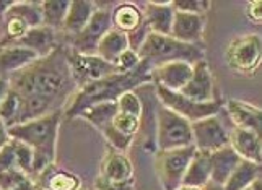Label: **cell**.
I'll return each mask as SVG.
<instances>
[{"label": "cell", "mask_w": 262, "mask_h": 190, "mask_svg": "<svg viewBox=\"0 0 262 190\" xmlns=\"http://www.w3.org/2000/svg\"><path fill=\"white\" fill-rule=\"evenodd\" d=\"M117 114V104L110 101V103H98L83 109L78 115L92 122L99 132H103L107 125L113 124L114 115Z\"/></svg>", "instance_id": "cell-27"}, {"label": "cell", "mask_w": 262, "mask_h": 190, "mask_svg": "<svg viewBox=\"0 0 262 190\" xmlns=\"http://www.w3.org/2000/svg\"><path fill=\"white\" fill-rule=\"evenodd\" d=\"M113 125L121 133H125V135H130V137H134V135L137 133V130L140 129V117H135V115L124 114V112L117 111V114L114 115V119H113Z\"/></svg>", "instance_id": "cell-34"}, {"label": "cell", "mask_w": 262, "mask_h": 190, "mask_svg": "<svg viewBox=\"0 0 262 190\" xmlns=\"http://www.w3.org/2000/svg\"><path fill=\"white\" fill-rule=\"evenodd\" d=\"M151 65L147 60H140V63L134 70L125 72V74H114L96 83L88 85L74 94L70 103L66 107L67 117H77L80 112L86 107L98 104V103H116L117 98L125 91H132L134 86H139L140 83L147 80H151L150 77Z\"/></svg>", "instance_id": "cell-3"}, {"label": "cell", "mask_w": 262, "mask_h": 190, "mask_svg": "<svg viewBox=\"0 0 262 190\" xmlns=\"http://www.w3.org/2000/svg\"><path fill=\"white\" fill-rule=\"evenodd\" d=\"M140 60H147L151 67L161 65L168 62H187L194 63L205 60V52L195 44H186L171 36H161L155 33H148L140 49L137 51Z\"/></svg>", "instance_id": "cell-4"}, {"label": "cell", "mask_w": 262, "mask_h": 190, "mask_svg": "<svg viewBox=\"0 0 262 190\" xmlns=\"http://www.w3.org/2000/svg\"><path fill=\"white\" fill-rule=\"evenodd\" d=\"M204 25H205V20H204L202 15L174 12L169 36L173 39L181 41V42L195 44V46H197V42L202 39Z\"/></svg>", "instance_id": "cell-14"}, {"label": "cell", "mask_w": 262, "mask_h": 190, "mask_svg": "<svg viewBox=\"0 0 262 190\" xmlns=\"http://www.w3.org/2000/svg\"><path fill=\"white\" fill-rule=\"evenodd\" d=\"M110 30H113L111 13L107 10H96L85 28L74 38L72 51L77 54H85V56H95L99 41Z\"/></svg>", "instance_id": "cell-11"}, {"label": "cell", "mask_w": 262, "mask_h": 190, "mask_svg": "<svg viewBox=\"0 0 262 190\" xmlns=\"http://www.w3.org/2000/svg\"><path fill=\"white\" fill-rule=\"evenodd\" d=\"M69 7H70V0H46V2H41L42 25L52 30L62 28L69 12Z\"/></svg>", "instance_id": "cell-28"}, {"label": "cell", "mask_w": 262, "mask_h": 190, "mask_svg": "<svg viewBox=\"0 0 262 190\" xmlns=\"http://www.w3.org/2000/svg\"><path fill=\"white\" fill-rule=\"evenodd\" d=\"M178 190H201V188H197V187H186V185H181Z\"/></svg>", "instance_id": "cell-45"}, {"label": "cell", "mask_w": 262, "mask_h": 190, "mask_svg": "<svg viewBox=\"0 0 262 190\" xmlns=\"http://www.w3.org/2000/svg\"><path fill=\"white\" fill-rule=\"evenodd\" d=\"M260 174H262L260 164H256V162H252V161L241 159V162L234 168L228 180L223 184V188L225 190H245L254 182L256 179H259Z\"/></svg>", "instance_id": "cell-25"}, {"label": "cell", "mask_w": 262, "mask_h": 190, "mask_svg": "<svg viewBox=\"0 0 262 190\" xmlns=\"http://www.w3.org/2000/svg\"><path fill=\"white\" fill-rule=\"evenodd\" d=\"M248 16L254 23H260V20H262V4L259 2V0L249 4V7H248Z\"/></svg>", "instance_id": "cell-39"}, {"label": "cell", "mask_w": 262, "mask_h": 190, "mask_svg": "<svg viewBox=\"0 0 262 190\" xmlns=\"http://www.w3.org/2000/svg\"><path fill=\"white\" fill-rule=\"evenodd\" d=\"M230 147L238 153V156L241 159L252 161V162H256V164H260L262 162L260 135L256 132L234 127L230 132Z\"/></svg>", "instance_id": "cell-15"}, {"label": "cell", "mask_w": 262, "mask_h": 190, "mask_svg": "<svg viewBox=\"0 0 262 190\" xmlns=\"http://www.w3.org/2000/svg\"><path fill=\"white\" fill-rule=\"evenodd\" d=\"M8 83L20 98L16 125L62 111V106L78 89L62 48H56L48 56L12 74Z\"/></svg>", "instance_id": "cell-1"}, {"label": "cell", "mask_w": 262, "mask_h": 190, "mask_svg": "<svg viewBox=\"0 0 262 190\" xmlns=\"http://www.w3.org/2000/svg\"><path fill=\"white\" fill-rule=\"evenodd\" d=\"M117 111L124 112V114H130L135 117H140L142 115V103L139 96L135 94L134 91H125L122 93L119 98H117Z\"/></svg>", "instance_id": "cell-33"}, {"label": "cell", "mask_w": 262, "mask_h": 190, "mask_svg": "<svg viewBox=\"0 0 262 190\" xmlns=\"http://www.w3.org/2000/svg\"><path fill=\"white\" fill-rule=\"evenodd\" d=\"M207 182H210V159L209 153L197 151L189 162L186 174L183 177V185L202 188Z\"/></svg>", "instance_id": "cell-23"}, {"label": "cell", "mask_w": 262, "mask_h": 190, "mask_svg": "<svg viewBox=\"0 0 262 190\" xmlns=\"http://www.w3.org/2000/svg\"><path fill=\"white\" fill-rule=\"evenodd\" d=\"M54 44H56V30L41 25V26H36V28H30L23 38L18 39L13 46L30 49L38 54L39 57H44L56 49Z\"/></svg>", "instance_id": "cell-19"}, {"label": "cell", "mask_w": 262, "mask_h": 190, "mask_svg": "<svg viewBox=\"0 0 262 190\" xmlns=\"http://www.w3.org/2000/svg\"><path fill=\"white\" fill-rule=\"evenodd\" d=\"M201 190H225V188H223V185L215 184V182H212V180H210V182H207Z\"/></svg>", "instance_id": "cell-44"}, {"label": "cell", "mask_w": 262, "mask_h": 190, "mask_svg": "<svg viewBox=\"0 0 262 190\" xmlns=\"http://www.w3.org/2000/svg\"><path fill=\"white\" fill-rule=\"evenodd\" d=\"M127 49H129L127 34L113 28L103 36L101 41H99L98 49H96V56L116 65V62L121 57V54Z\"/></svg>", "instance_id": "cell-24"}, {"label": "cell", "mask_w": 262, "mask_h": 190, "mask_svg": "<svg viewBox=\"0 0 262 190\" xmlns=\"http://www.w3.org/2000/svg\"><path fill=\"white\" fill-rule=\"evenodd\" d=\"M113 16V26L114 30L122 31L125 34L137 30L143 23V13L135 4H121L114 8Z\"/></svg>", "instance_id": "cell-26"}, {"label": "cell", "mask_w": 262, "mask_h": 190, "mask_svg": "<svg viewBox=\"0 0 262 190\" xmlns=\"http://www.w3.org/2000/svg\"><path fill=\"white\" fill-rule=\"evenodd\" d=\"M78 190H83V188H78Z\"/></svg>", "instance_id": "cell-47"}, {"label": "cell", "mask_w": 262, "mask_h": 190, "mask_svg": "<svg viewBox=\"0 0 262 190\" xmlns=\"http://www.w3.org/2000/svg\"><path fill=\"white\" fill-rule=\"evenodd\" d=\"M10 141V137H8V132H7V125L4 124V121L0 119V148L5 147V145Z\"/></svg>", "instance_id": "cell-41"}, {"label": "cell", "mask_w": 262, "mask_h": 190, "mask_svg": "<svg viewBox=\"0 0 262 190\" xmlns=\"http://www.w3.org/2000/svg\"><path fill=\"white\" fill-rule=\"evenodd\" d=\"M10 190H36V184H34V180L33 179H25L23 182H20L18 185L12 187Z\"/></svg>", "instance_id": "cell-40"}, {"label": "cell", "mask_w": 262, "mask_h": 190, "mask_svg": "<svg viewBox=\"0 0 262 190\" xmlns=\"http://www.w3.org/2000/svg\"><path fill=\"white\" fill-rule=\"evenodd\" d=\"M132 176H134V166L127 156L122 155L121 151L107 153L106 158L103 159L99 177L111 180V182H124V180L132 179Z\"/></svg>", "instance_id": "cell-21"}, {"label": "cell", "mask_w": 262, "mask_h": 190, "mask_svg": "<svg viewBox=\"0 0 262 190\" xmlns=\"http://www.w3.org/2000/svg\"><path fill=\"white\" fill-rule=\"evenodd\" d=\"M39 59L36 52L20 46L0 48V77L12 75L15 72L25 68L31 62Z\"/></svg>", "instance_id": "cell-20"}, {"label": "cell", "mask_w": 262, "mask_h": 190, "mask_svg": "<svg viewBox=\"0 0 262 190\" xmlns=\"http://www.w3.org/2000/svg\"><path fill=\"white\" fill-rule=\"evenodd\" d=\"M41 187L46 190H78L80 188V179L70 173H62L57 171L52 176H48V171L41 173Z\"/></svg>", "instance_id": "cell-29"}, {"label": "cell", "mask_w": 262, "mask_h": 190, "mask_svg": "<svg viewBox=\"0 0 262 190\" xmlns=\"http://www.w3.org/2000/svg\"><path fill=\"white\" fill-rule=\"evenodd\" d=\"M95 12L96 8L93 2H88V0H72L64 25H62V30L72 36H77L86 26Z\"/></svg>", "instance_id": "cell-22"}, {"label": "cell", "mask_w": 262, "mask_h": 190, "mask_svg": "<svg viewBox=\"0 0 262 190\" xmlns=\"http://www.w3.org/2000/svg\"><path fill=\"white\" fill-rule=\"evenodd\" d=\"M192 75V65L187 62H168L151 67L150 77L157 86L169 91H181Z\"/></svg>", "instance_id": "cell-12"}, {"label": "cell", "mask_w": 262, "mask_h": 190, "mask_svg": "<svg viewBox=\"0 0 262 190\" xmlns=\"http://www.w3.org/2000/svg\"><path fill=\"white\" fill-rule=\"evenodd\" d=\"M15 4H16L15 0H0V18H4L5 13L10 10Z\"/></svg>", "instance_id": "cell-43"}, {"label": "cell", "mask_w": 262, "mask_h": 190, "mask_svg": "<svg viewBox=\"0 0 262 190\" xmlns=\"http://www.w3.org/2000/svg\"><path fill=\"white\" fill-rule=\"evenodd\" d=\"M95 187H96V190H132L134 188V177L129 180H124V182H111V180L98 177Z\"/></svg>", "instance_id": "cell-38"}, {"label": "cell", "mask_w": 262, "mask_h": 190, "mask_svg": "<svg viewBox=\"0 0 262 190\" xmlns=\"http://www.w3.org/2000/svg\"><path fill=\"white\" fill-rule=\"evenodd\" d=\"M209 159H210V180L220 185L227 182L234 168L241 162L238 153L230 145L209 153Z\"/></svg>", "instance_id": "cell-17"}, {"label": "cell", "mask_w": 262, "mask_h": 190, "mask_svg": "<svg viewBox=\"0 0 262 190\" xmlns=\"http://www.w3.org/2000/svg\"><path fill=\"white\" fill-rule=\"evenodd\" d=\"M143 13V23L148 26L150 33L169 36L171 25H173L174 10L171 2H147Z\"/></svg>", "instance_id": "cell-16"}, {"label": "cell", "mask_w": 262, "mask_h": 190, "mask_svg": "<svg viewBox=\"0 0 262 190\" xmlns=\"http://www.w3.org/2000/svg\"><path fill=\"white\" fill-rule=\"evenodd\" d=\"M192 145L197 151L212 153L230 145V133L216 115L191 124Z\"/></svg>", "instance_id": "cell-10"}, {"label": "cell", "mask_w": 262, "mask_h": 190, "mask_svg": "<svg viewBox=\"0 0 262 190\" xmlns=\"http://www.w3.org/2000/svg\"><path fill=\"white\" fill-rule=\"evenodd\" d=\"M227 111L231 117L234 127L248 129L260 135L262 132V112L259 107L248 104L238 99H230L227 103Z\"/></svg>", "instance_id": "cell-18"}, {"label": "cell", "mask_w": 262, "mask_h": 190, "mask_svg": "<svg viewBox=\"0 0 262 190\" xmlns=\"http://www.w3.org/2000/svg\"><path fill=\"white\" fill-rule=\"evenodd\" d=\"M140 63V57L137 56V52L132 51V49H127L121 54V57L117 59L116 62V67L117 70L121 72V74H125V72H130L134 70Z\"/></svg>", "instance_id": "cell-37"}, {"label": "cell", "mask_w": 262, "mask_h": 190, "mask_svg": "<svg viewBox=\"0 0 262 190\" xmlns=\"http://www.w3.org/2000/svg\"><path fill=\"white\" fill-rule=\"evenodd\" d=\"M157 96L161 106H165L169 111L184 117L191 124L201 119H207V117L216 115L222 111L220 99H213V101L209 103H195L183 96L179 91H169V89L161 86H157Z\"/></svg>", "instance_id": "cell-8"}, {"label": "cell", "mask_w": 262, "mask_h": 190, "mask_svg": "<svg viewBox=\"0 0 262 190\" xmlns=\"http://www.w3.org/2000/svg\"><path fill=\"white\" fill-rule=\"evenodd\" d=\"M262 57V42L257 34H245L233 39L227 49V62L228 65L241 72V74H251L254 72Z\"/></svg>", "instance_id": "cell-9"}, {"label": "cell", "mask_w": 262, "mask_h": 190, "mask_svg": "<svg viewBox=\"0 0 262 190\" xmlns=\"http://www.w3.org/2000/svg\"><path fill=\"white\" fill-rule=\"evenodd\" d=\"M174 12H183V13H192V15H202L210 10L212 4L207 0H174L171 2Z\"/></svg>", "instance_id": "cell-35"}, {"label": "cell", "mask_w": 262, "mask_h": 190, "mask_svg": "<svg viewBox=\"0 0 262 190\" xmlns=\"http://www.w3.org/2000/svg\"><path fill=\"white\" fill-rule=\"evenodd\" d=\"M192 145L191 122L165 106L157 109V148L158 151L178 150Z\"/></svg>", "instance_id": "cell-5"}, {"label": "cell", "mask_w": 262, "mask_h": 190, "mask_svg": "<svg viewBox=\"0 0 262 190\" xmlns=\"http://www.w3.org/2000/svg\"><path fill=\"white\" fill-rule=\"evenodd\" d=\"M10 143L13 147V151H15V158H16V164L20 168V171L26 176H33V150L30 147H26L25 143L18 141V140H12L10 138Z\"/></svg>", "instance_id": "cell-32"}, {"label": "cell", "mask_w": 262, "mask_h": 190, "mask_svg": "<svg viewBox=\"0 0 262 190\" xmlns=\"http://www.w3.org/2000/svg\"><path fill=\"white\" fill-rule=\"evenodd\" d=\"M245 190H251V188H249V187H248V188H245Z\"/></svg>", "instance_id": "cell-46"}, {"label": "cell", "mask_w": 262, "mask_h": 190, "mask_svg": "<svg viewBox=\"0 0 262 190\" xmlns=\"http://www.w3.org/2000/svg\"><path fill=\"white\" fill-rule=\"evenodd\" d=\"M13 171H20V168L16 164V158H15V151H13L12 143L8 141L5 147L0 148V174L13 173Z\"/></svg>", "instance_id": "cell-36"}, {"label": "cell", "mask_w": 262, "mask_h": 190, "mask_svg": "<svg viewBox=\"0 0 262 190\" xmlns=\"http://www.w3.org/2000/svg\"><path fill=\"white\" fill-rule=\"evenodd\" d=\"M66 56L72 77H74V81L78 89L96 83V81L110 75L119 74V70H117L114 63L103 60L96 54L95 56H85V54H77L74 51H66Z\"/></svg>", "instance_id": "cell-7"}, {"label": "cell", "mask_w": 262, "mask_h": 190, "mask_svg": "<svg viewBox=\"0 0 262 190\" xmlns=\"http://www.w3.org/2000/svg\"><path fill=\"white\" fill-rule=\"evenodd\" d=\"M18 114H20V98H18V94L13 89H8L4 101L0 103V119L4 121L7 129L16 125Z\"/></svg>", "instance_id": "cell-31"}, {"label": "cell", "mask_w": 262, "mask_h": 190, "mask_svg": "<svg viewBox=\"0 0 262 190\" xmlns=\"http://www.w3.org/2000/svg\"><path fill=\"white\" fill-rule=\"evenodd\" d=\"M5 15L20 18L25 21L30 28H36V26L42 25V12H41V4H33V2H16L10 10Z\"/></svg>", "instance_id": "cell-30"}, {"label": "cell", "mask_w": 262, "mask_h": 190, "mask_svg": "<svg viewBox=\"0 0 262 190\" xmlns=\"http://www.w3.org/2000/svg\"><path fill=\"white\" fill-rule=\"evenodd\" d=\"M179 93L195 103L213 101V80H212L209 63L205 60L194 63L192 75Z\"/></svg>", "instance_id": "cell-13"}, {"label": "cell", "mask_w": 262, "mask_h": 190, "mask_svg": "<svg viewBox=\"0 0 262 190\" xmlns=\"http://www.w3.org/2000/svg\"><path fill=\"white\" fill-rule=\"evenodd\" d=\"M194 153V145L169 151H157L155 168L163 190H178L183 185V177Z\"/></svg>", "instance_id": "cell-6"}, {"label": "cell", "mask_w": 262, "mask_h": 190, "mask_svg": "<svg viewBox=\"0 0 262 190\" xmlns=\"http://www.w3.org/2000/svg\"><path fill=\"white\" fill-rule=\"evenodd\" d=\"M62 114V111H56L7 129L12 140L21 141L33 150V176H39L54 164Z\"/></svg>", "instance_id": "cell-2"}, {"label": "cell", "mask_w": 262, "mask_h": 190, "mask_svg": "<svg viewBox=\"0 0 262 190\" xmlns=\"http://www.w3.org/2000/svg\"><path fill=\"white\" fill-rule=\"evenodd\" d=\"M8 89H10V83H8L7 77H0V103L4 101V98L7 96Z\"/></svg>", "instance_id": "cell-42"}]
</instances>
